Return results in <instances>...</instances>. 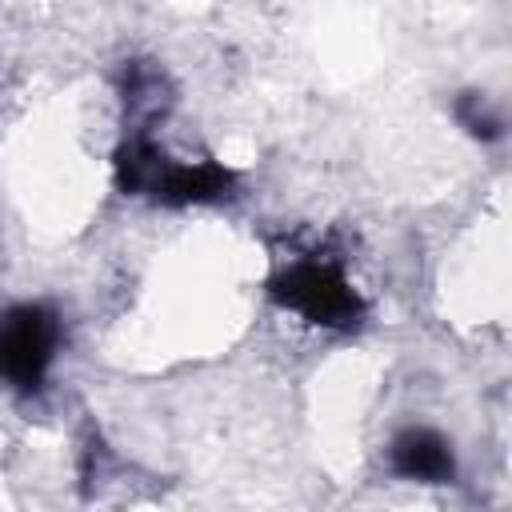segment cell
Returning a JSON list of instances; mask_svg holds the SVG:
<instances>
[{"label":"cell","instance_id":"6da1fadb","mask_svg":"<svg viewBox=\"0 0 512 512\" xmlns=\"http://www.w3.org/2000/svg\"><path fill=\"white\" fill-rule=\"evenodd\" d=\"M116 188L124 196H148L156 204H220L236 196V172L216 160H168L148 132H128L116 148Z\"/></svg>","mask_w":512,"mask_h":512},{"label":"cell","instance_id":"7a4b0ae2","mask_svg":"<svg viewBox=\"0 0 512 512\" xmlns=\"http://www.w3.org/2000/svg\"><path fill=\"white\" fill-rule=\"evenodd\" d=\"M268 296L304 316L308 324H320V328H336V332H352L360 328L364 320V300L360 292L348 284V276L340 272V264L332 260H292L284 264L272 280H268Z\"/></svg>","mask_w":512,"mask_h":512},{"label":"cell","instance_id":"3957f363","mask_svg":"<svg viewBox=\"0 0 512 512\" xmlns=\"http://www.w3.org/2000/svg\"><path fill=\"white\" fill-rule=\"evenodd\" d=\"M60 348V316L48 304H16L0 316V380L40 392Z\"/></svg>","mask_w":512,"mask_h":512},{"label":"cell","instance_id":"277c9868","mask_svg":"<svg viewBox=\"0 0 512 512\" xmlns=\"http://www.w3.org/2000/svg\"><path fill=\"white\" fill-rule=\"evenodd\" d=\"M388 468L400 480H420V484H448L456 476L452 444L436 428H404L388 444Z\"/></svg>","mask_w":512,"mask_h":512},{"label":"cell","instance_id":"5b68a950","mask_svg":"<svg viewBox=\"0 0 512 512\" xmlns=\"http://www.w3.org/2000/svg\"><path fill=\"white\" fill-rule=\"evenodd\" d=\"M456 120H460L472 136H480V140H496V136L504 132L500 116L488 108V100H484L480 92H464V96L456 100Z\"/></svg>","mask_w":512,"mask_h":512}]
</instances>
